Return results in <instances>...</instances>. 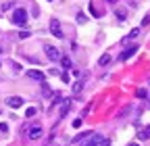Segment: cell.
<instances>
[{
	"instance_id": "1",
	"label": "cell",
	"mask_w": 150,
	"mask_h": 146,
	"mask_svg": "<svg viewBox=\"0 0 150 146\" xmlns=\"http://www.w3.org/2000/svg\"><path fill=\"white\" fill-rule=\"evenodd\" d=\"M11 21H13L15 25H21V27H23V25L27 23V11H25V9H15Z\"/></svg>"
},
{
	"instance_id": "2",
	"label": "cell",
	"mask_w": 150,
	"mask_h": 146,
	"mask_svg": "<svg viewBox=\"0 0 150 146\" xmlns=\"http://www.w3.org/2000/svg\"><path fill=\"white\" fill-rule=\"evenodd\" d=\"M44 50H46V57H48L50 61H59V59H61V50L56 48V46L46 44V46H44Z\"/></svg>"
},
{
	"instance_id": "3",
	"label": "cell",
	"mask_w": 150,
	"mask_h": 146,
	"mask_svg": "<svg viewBox=\"0 0 150 146\" xmlns=\"http://www.w3.org/2000/svg\"><path fill=\"white\" fill-rule=\"evenodd\" d=\"M136 52H138V46H129V48H125V50L119 54V61H127V59H131Z\"/></svg>"
},
{
	"instance_id": "4",
	"label": "cell",
	"mask_w": 150,
	"mask_h": 146,
	"mask_svg": "<svg viewBox=\"0 0 150 146\" xmlns=\"http://www.w3.org/2000/svg\"><path fill=\"white\" fill-rule=\"evenodd\" d=\"M27 138H29V140H40V138H42V127H40V125H33L31 130L27 132Z\"/></svg>"
},
{
	"instance_id": "5",
	"label": "cell",
	"mask_w": 150,
	"mask_h": 146,
	"mask_svg": "<svg viewBox=\"0 0 150 146\" xmlns=\"http://www.w3.org/2000/svg\"><path fill=\"white\" fill-rule=\"evenodd\" d=\"M100 140H102V138H100L98 134H90V136L86 138L83 146H98V144H100Z\"/></svg>"
},
{
	"instance_id": "6",
	"label": "cell",
	"mask_w": 150,
	"mask_h": 146,
	"mask_svg": "<svg viewBox=\"0 0 150 146\" xmlns=\"http://www.w3.org/2000/svg\"><path fill=\"white\" fill-rule=\"evenodd\" d=\"M27 77L29 79H35V82H44V73L38 71V69H29L27 71Z\"/></svg>"
},
{
	"instance_id": "7",
	"label": "cell",
	"mask_w": 150,
	"mask_h": 146,
	"mask_svg": "<svg viewBox=\"0 0 150 146\" xmlns=\"http://www.w3.org/2000/svg\"><path fill=\"white\" fill-rule=\"evenodd\" d=\"M6 104L11 106V108H19L23 104V98L21 96H11V98H6Z\"/></svg>"
},
{
	"instance_id": "8",
	"label": "cell",
	"mask_w": 150,
	"mask_h": 146,
	"mask_svg": "<svg viewBox=\"0 0 150 146\" xmlns=\"http://www.w3.org/2000/svg\"><path fill=\"white\" fill-rule=\"evenodd\" d=\"M50 31H52V33L56 35V38H63V29H61V23L56 21V19H54V21L50 23Z\"/></svg>"
},
{
	"instance_id": "9",
	"label": "cell",
	"mask_w": 150,
	"mask_h": 146,
	"mask_svg": "<svg viewBox=\"0 0 150 146\" xmlns=\"http://www.w3.org/2000/svg\"><path fill=\"white\" fill-rule=\"evenodd\" d=\"M71 104H73V98L65 100V104H63V108H61V119H65V117H67V113H69V108H71Z\"/></svg>"
},
{
	"instance_id": "10",
	"label": "cell",
	"mask_w": 150,
	"mask_h": 146,
	"mask_svg": "<svg viewBox=\"0 0 150 146\" xmlns=\"http://www.w3.org/2000/svg\"><path fill=\"white\" fill-rule=\"evenodd\" d=\"M138 138H140V140H150V125H146V127H144V130L138 134Z\"/></svg>"
},
{
	"instance_id": "11",
	"label": "cell",
	"mask_w": 150,
	"mask_h": 146,
	"mask_svg": "<svg viewBox=\"0 0 150 146\" xmlns=\"http://www.w3.org/2000/svg\"><path fill=\"white\" fill-rule=\"evenodd\" d=\"M81 90H83V79H79V82H75V84H73V94H75V96H77Z\"/></svg>"
},
{
	"instance_id": "12",
	"label": "cell",
	"mask_w": 150,
	"mask_h": 146,
	"mask_svg": "<svg viewBox=\"0 0 150 146\" xmlns=\"http://www.w3.org/2000/svg\"><path fill=\"white\" fill-rule=\"evenodd\" d=\"M110 61H112V59H110V54H102V57L98 59V65H100V67H106Z\"/></svg>"
},
{
	"instance_id": "13",
	"label": "cell",
	"mask_w": 150,
	"mask_h": 146,
	"mask_svg": "<svg viewBox=\"0 0 150 146\" xmlns=\"http://www.w3.org/2000/svg\"><path fill=\"white\" fill-rule=\"evenodd\" d=\"M136 96H138V98H146V96H148L146 88H138V90H136Z\"/></svg>"
},
{
	"instance_id": "14",
	"label": "cell",
	"mask_w": 150,
	"mask_h": 146,
	"mask_svg": "<svg viewBox=\"0 0 150 146\" xmlns=\"http://www.w3.org/2000/svg\"><path fill=\"white\" fill-rule=\"evenodd\" d=\"M61 63H63L65 69H71V59L69 57H61Z\"/></svg>"
},
{
	"instance_id": "15",
	"label": "cell",
	"mask_w": 150,
	"mask_h": 146,
	"mask_svg": "<svg viewBox=\"0 0 150 146\" xmlns=\"http://www.w3.org/2000/svg\"><path fill=\"white\" fill-rule=\"evenodd\" d=\"M42 94H44V96H50V86H48L46 82L42 84Z\"/></svg>"
},
{
	"instance_id": "16",
	"label": "cell",
	"mask_w": 150,
	"mask_h": 146,
	"mask_svg": "<svg viewBox=\"0 0 150 146\" xmlns=\"http://www.w3.org/2000/svg\"><path fill=\"white\" fill-rule=\"evenodd\" d=\"M115 15H117V19H119V21H125V17H127L125 11H115Z\"/></svg>"
},
{
	"instance_id": "17",
	"label": "cell",
	"mask_w": 150,
	"mask_h": 146,
	"mask_svg": "<svg viewBox=\"0 0 150 146\" xmlns=\"http://www.w3.org/2000/svg\"><path fill=\"white\" fill-rule=\"evenodd\" d=\"M138 33H140V27H136V29H131V31H129V35H127V38H136V35H138Z\"/></svg>"
},
{
	"instance_id": "18",
	"label": "cell",
	"mask_w": 150,
	"mask_h": 146,
	"mask_svg": "<svg viewBox=\"0 0 150 146\" xmlns=\"http://www.w3.org/2000/svg\"><path fill=\"white\" fill-rule=\"evenodd\" d=\"M25 115H27V117H33V115H35V108H33V106H29L27 111H25Z\"/></svg>"
},
{
	"instance_id": "19",
	"label": "cell",
	"mask_w": 150,
	"mask_h": 146,
	"mask_svg": "<svg viewBox=\"0 0 150 146\" xmlns=\"http://www.w3.org/2000/svg\"><path fill=\"white\" fill-rule=\"evenodd\" d=\"M29 35H31L29 31H21V33H19V38H21V40H25V38H29Z\"/></svg>"
},
{
	"instance_id": "20",
	"label": "cell",
	"mask_w": 150,
	"mask_h": 146,
	"mask_svg": "<svg viewBox=\"0 0 150 146\" xmlns=\"http://www.w3.org/2000/svg\"><path fill=\"white\" fill-rule=\"evenodd\" d=\"M98 146H110V140H108V138H106V140H104V138H102V140H100V144H98Z\"/></svg>"
},
{
	"instance_id": "21",
	"label": "cell",
	"mask_w": 150,
	"mask_h": 146,
	"mask_svg": "<svg viewBox=\"0 0 150 146\" xmlns=\"http://www.w3.org/2000/svg\"><path fill=\"white\" fill-rule=\"evenodd\" d=\"M61 79H63V82H69V73H67V71L61 73Z\"/></svg>"
},
{
	"instance_id": "22",
	"label": "cell",
	"mask_w": 150,
	"mask_h": 146,
	"mask_svg": "<svg viewBox=\"0 0 150 146\" xmlns=\"http://www.w3.org/2000/svg\"><path fill=\"white\" fill-rule=\"evenodd\" d=\"M2 9H4V11H11V9H13V2H4Z\"/></svg>"
},
{
	"instance_id": "23",
	"label": "cell",
	"mask_w": 150,
	"mask_h": 146,
	"mask_svg": "<svg viewBox=\"0 0 150 146\" xmlns=\"http://www.w3.org/2000/svg\"><path fill=\"white\" fill-rule=\"evenodd\" d=\"M148 23H150V15H146V17H144V21H142V25H148Z\"/></svg>"
},
{
	"instance_id": "24",
	"label": "cell",
	"mask_w": 150,
	"mask_h": 146,
	"mask_svg": "<svg viewBox=\"0 0 150 146\" xmlns=\"http://www.w3.org/2000/svg\"><path fill=\"white\" fill-rule=\"evenodd\" d=\"M129 146H140V144H136V142H134V144H129Z\"/></svg>"
}]
</instances>
